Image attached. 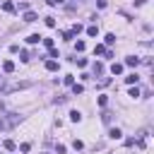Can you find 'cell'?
<instances>
[{"label":"cell","instance_id":"22","mask_svg":"<svg viewBox=\"0 0 154 154\" xmlns=\"http://www.w3.org/2000/svg\"><path fill=\"white\" fill-rule=\"evenodd\" d=\"M46 26H51V29H53V26H55V19H53V17H46Z\"/></svg>","mask_w":154,"mask_h":154},{"label":"cell","instance_id":"17","mask_svg":"<svg viewBox=\"0 0 154 154\" xmlns=\"http://www.w3.org/2000/svg\"><path fill=\"white\" fill-rule=\"evenodd\" d=\"M2 10H5V12H14V5H12V2H2Z\"/></svg>","mask_w":154,"mask_h":154},{"label":"cell","instance_id":"28","mask_svg":"<svg viewBox=\"0 0 154 154\" xmlns=\"http://www.w3.org/2000/svg\"><path fill=\"white\" fill-rule=\"evenodd\" d=\"M96 7H99V10H103V7H106V0H96Z\"/></svg>","mask_w":154,"mask_h":154},{"label":"cell","instance_id":"1","mask_svg":"<svg viewBox=\"0 0 154 154\" xmlns=\"http://www.w3.org/2000/svg\"><path fill=\"white\" fill-rule=\"evenodd\" d=\"M125 65H128V67H137V65H140V58H135V55H128V58H125Z\"/></svg>","mask_w":154,"mask_h":154},{"label":"cell","instance_id":"29","mask_svg":"<svg viewBox=\"0 0 154 154\" xmlns=\"http://www.w3.org/2000/svg\"><path fill=\"white\" fill-rule=\"evenodd\" d=\"M60 2H65V0H48V5H51V7H55V5H60Z\"/></svg>","mask_w":154,"mask_h":154},{"label":"cell","instance_id":"16","mask_svg":"<svg viewBox=\"0 0 154 154\" xmlns=\"http://www.w3.org/2000/svg\"><path fill=\"white\" fill-rule=\"evenodd\" d=\"M82 91H84V87H82V84H72V94H75V96H77V94H82Z\"/></svg>","mask_w":154,"mask_h":154},{"label":"cell","instance_id":"5","mask_svg":"<svg viewBox=\"0 0 154 154\" xmlns=\"http://www.w3.org/2000/svg\"><path fill=\"white\" fill-rule=\"evenodd\" d=\"M108 135H111V140H120V137H123V132H120L118 128H111V132H108Z\"/></svg>","mask_w":154,"mask_h":154},{"label":"cell","instance_id":"24","mask_svg":"<svg viewBox=\"0 0 154 154\" xmlns=\"http://www.w3.org/2000/svg\"><path fill=\"white\" fill-rule=\"evenodd\" d=\"M72 147H75V149H82V147H84V142H82V140H75V142H72Z\"/></svg>","mask_w":154,"mask_h":154},{"label":"cell","instance_id":"27","mask_svg":"<svg viewBox=\"0 0 154 154\" xmlns=\"http://www.w3.org/2000/svg\"><path fill=\"white\" fill-rule=\"evenodd\" d=\"M29 149H31V144H29V142H24V144L19 147V152H29Z\"/></svg>","mask_w":154,"mask_h":154},{"label":"cell","instance_id":"6","mask_svg":"<svg viewBox=\"0 0 154 154\" xmlns=\"http://www.w3.org/2000/svg\"><path fill=\"white\" fill-rule=\"evenodd\" d=\"M36 12H24V22H36Z\"/></svg>","mask_w":154,"mask_h":154},{"label":"cell","instance_id":"7","mask_svg":"<svg viewBox=\"0 0 154 154\" xmlns=\"http://www.w3.org/2000/svg\"><path fill=\"white\" fill-rule=\"evenodd\" d=\"M96 34H99V26H96V24L87 26V36H96Z\"/></svg>","mask_w":154,"mask_h":154},{"label":"cell","instance_id":"23","mask_svg":"<svg viewBox=\"0 0 154 154\" xmlns=\"http://www.w3.org/2000/svg\"><path fill=\"white\" fill-rule=\"evenodd\" d=\"M106 103H108V96H99V106H101V108H103V106H106Z\"/></svg>","mask_w":154,"mask_h":154},{"label":"cell","instance_id":"13","mask_svg":"<svg viewBox=\"0 0 154 154\" xmlns=\"http://www.w3.org/2000/svg\"><path fill=\"white\" fill-rule=\"evenodd\" d=\"M116 43V34H106V46H113Z\"/></svg>","mask_w":154,"mask_h":154},{"label":"cell","instance_id":"10","mask_svg":"<svg viewBox=\"0 0 154 154\" xmlns=\"http://www.w3.org/2000/svg\"><path fill=\"white\" fill-rule=\"evenodd\" d=\"M63 84H65V87H72V84H75V77H72V75H65V77H63Z\"/></svg>","mask_w":154,"mask_h":154},{"label":"cell","instance_id":"26","mask_svg":"<svg viewBox=\"0 0 154 154\" xmlns=\"http://www.w3.org/2000/svg\"><path fill=\"white\" fill-rule=\"evenodd\" d=\"M63 38L65 41H72V31H63Z\"/></svg>","mask_w":154,"mask_h":154},{"label":"cell","instance_id":"21","mask_svg":"<svg viewBox=\"0 0 154 154\" xmlns=\"http://www.w3.org/2000/svg\"><path fill=\"white\" fill-rule=\"evenodd\" d=\"M130 96L137 99V96H140V89H137V87H130Z\"/></svg>","mask_w":154,"mask_h":154},{"label":"cell","instance_id":"9","mask_svg":"<svg viewBox=\"0 0 154 154\" xmlns=\"http://www.w3.org/2000/svg\"><path fill=\"white\" fill-rule=\"evenodd\" d=\"M111 72H113V75H120V72H123V65H120V63H113V65H111Z\"/></svg>","mask_w":154,"mask_h":154},{"label":"cell","instance_id":"25","mask_svg":"<svg viewBox=\"0 0 154 154\" xmlns=\"http://www.w3.org/2000/svg\"><path fill=\"white\" fill-rule=\"evenodd\" d=\"M79 31H82V24H75V26H72V36H75V34H79Z\"/></svg>","mask_w":154,"mask_h":154},{"label":"cell","instance_id":"4","mask_svg":"<svg viewBox=\"0 0 154 154\" xmlns=\"http://www.w3.org/2000/svg\"><path fill=\"white\" fill-rule=\"evenodd\" d=\"M41 38H43V36H38V34H29V36H26V43H31V46H34V43H38Z\"/></svg>","mask_w":154,"mask_h":154},{"label":"cell","instance_id":"3","mask_svg":"<svg viewBox=\"0 0 154 154\" xmlns=\"http://www.w3.org/2000/svg\"><path fill=\"white\" fill-rule=\"evenodd\" d=\"M58 67H60V63H58V60H48V63H46V70H48V72H55Z\"/></svg>","mask_w":154,"mask_h":154},{"label":"cell","instance_id":"15","mask_svg":"<svg viewBox=\"0 0 154 154\" xmlns=\"http://www.w3.org/2000/svg\"><path fill=\"white\" fill-rule=\"evenodd\" d=\"M94 75H103V65L101 63H94Z\"/></svg>","mask_w":154,"mask_h":154},{"label":"cell","instance_id":"11","mask_svg":"<svg viewBox=\"0 0 154 154\" xmlns=\"http://www.w3.org/2000/svg\"><path fill=\"white\" fill-rule=\"evenodd\" d=\"M70 120L79 123V120H82V113H79V111H70Z\"/></svg>","mask_w":154,"mask_h":154},{"label":"cell","instance_id":"14","mask_svg":"<svg viewBox=\"0 0 154 154\" xmlns=\"http://www.w3.org/2000/svg\"><path fill=\"white\" fill-rule=\"evenodd\" d=\"M41 43H43L48 51H51V48H55V46H53V38H41Z\"/></svg>","mask_w":154,"mask_h":154},{"label":"cell","instance_id":"8","mask_svg":"<svg viewBox=\"0 0 154 154\" xmlns=\"http://www.w3.org/2000/svg\"><path fill=\"white\" fill-rule=\"evenodd\" d=\"M94 53H96V55H103V53H106V46H103V43H96V46H94Z\"/></svg>","mask_w":154,"mask_h":154},{"label":"cell","instance_id":"18","mask_svg":"<svg viewBox=\"0 0 154 154\" xmlns=\"http://www.w3.org/2000/svg\"><path fill=\"white\" fill-rule=\"evenodd\" d=\"M84 48H87V43H84V41H77V43H75V51H79V53H82Z\"/></svg>","mask_w":154,"mask_h":154},{"label":"cell","instance_id":"19","mask_svg":"<svg viewBox=\"0 0 154 154\" xmlns=\"http://www.w3.org/2000/svg\"><path fill=\"white\" fill-rule=\"evenodd\" d=\"M2 147H5V149H10V152H12V149H14V142H12V140H5V142H2Z\"/></svg>","mask_w":154,"mask_h":154},{"label":"cell","instance_id":"20","mask_svg":"<svg viewBox=\"0 0 154 154\" xmlns=\"http://www.w3.org/2000/svg\"><path fill=\"white\" fill-rule=\"evenodd\" d=\"M75 63H77L79 67H87V58H75Z\"/></svg>","mask_w":154,"mask_h":154},{"label":"cell","instance_id":"2","mask_svg":"<svg viewBox=\"0 0 154 154\" xmlns=\"http://www.w3.org/2000/svg\"><path fill=\"white\" fill-rule=\"evenodd\" d=\"M2 72H7V75L14 72V63H12V60H5V63H2Z\"/></svg>","mask_w":154,"mask_h":154},{"label":"cell","instance_id":"12","mask_svg":"<svg viewBox=\"0 0 154 154\" xmlns=\"http://www.w3.org/2000/svg\"><path fill=\"white\" fill-rule=\"evenodd\" d=\"M137 79H140L137 75H128V77H125V84H137Z\"/></svg>","mask_w":154,"mask_h":154}]
</instances>
